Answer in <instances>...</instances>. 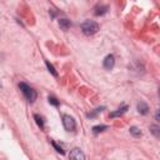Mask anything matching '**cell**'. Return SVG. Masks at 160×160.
<instances>
[{
  "instance_id": "cell-1",
  "label": "cell",
  "mask_w": 160,
  "mask_h": 160,
  "mask_svg": "<svg viewBox=\"0 0 160 160\" xmlns=\"http://www.w3.org/2000/svg\"><path fill=\"white\" fill-rule=\"evenodd\" d=\"M81 30H83V33L85 35H94V34H97L98 33V30H99V25L95 23V21L93 20H87V21H84V23L81 24Z\"/></svg>"
},
{
  "instance_id": "cell-2",
  "label": "cell",
  "mask_w": 160,
  "mask_h": 160,
  "mask_svg": "<svg viewBox=\"0 0 160 160\" xmlns=\"http://www.w3.org/2000/svg\"><path fill=\"white\" fill-rule=\"evenodd\" d=\"M19 88H20L21 91H23L24 97L26 98V100L29 103H34L35 101V99H36V91L33 88H30L29 85H26L25 83H20L19 84Z\"/></svg>"
},
{
  "instance_id": "cell-3",
  "label": "cell",
  "mask_w": 160,
  "mask_h": 160,
  "mask_svg": "<svg viewBox=\"0 0 160 160\" xmlns=\"http://www.w3.org/2000/svg\"><path fill=\"white\" fill-rule=\"evenodd\" d=\"M63 124H64V128H65L68 131L75 130V128H77L75 120H74L70 115H64V116H63Z\"/></svg>"
},
{
  "instance_id": "cell-4",
  "label": "cell",
  "mask_w": 160,
  "mask_h": 160,
  "mask_svg": "<svg viewBox=\"0 0 160 160\" xmlns=\"http://www.w3.org/2000/svg\"><path fill=\"white\" fill-rule=\"evenodd\" d=\"M103 65H104V68L106 69V70H111L113 68H114V65H115V58H114V55H108L105 59H104V63H103Z\"/></svg>"
},
{
  "instance_id": "cell-5",
  "label": "cell",
  "mask_w": 160,
  "mask_h": 160,
  "mask_svg": "<svg viewBox=\"0 0 160 160\" xmlns=\"http://www.w3.org/2000/svg\"><path fill=\"white\" fill-rule=\"evenodd\" d=\"M69 156H70V159H78V160H84L85 159V155L83 154V151L80 150V149H74V150L69 154Z\"/></svg>"
},
{
  "instance_id": "cell-6",
  "label": "cell",
  "mask_w": 160,
  "mask_h": 160,
  "mask_svg": "<svg viewBox=\"0 0 160 160\" xmlns=\"http://www.w3.org/2000/svg\"><path fill=\"white\" fill-rule=\"evenodd\" d=\"M136 109H138V111H139L140 114H143V115H146L149 113V106L144 101H139V103H138L136 104Z\"/></svg>"
},
{
  "instance_id": "cell-7",
  "label": "cell",
  "mask_w": 160,
  "mask_h": 160,
  "mask_svg": "<svg viewBox=\"0 0 160 160\" xmlns=\"http://www.w3.org/2000/svg\"><path fill=\"white\" fill-rule=\"evenodd\" d=\"M95 12H94V14L97 15V16H99V15H104V14H106L108 13V10H109V8L106 6V5H97L95 6Z\"/></svg>"
},
{
  "instance_id": "cell-8",
  "label": "cell",
  "mask_w": 160,
  "mask_h": 160,
  "mask_svg": "<svg viewBox=\"0 0 160 160\" xmlns=\"http://www.w3.org/2000/svg\"><path fill=\"white\" fill-rule=\"evenodd\" d=\"M128 110V106L126 105H124V106H121L120 109H118L116 111H113L111 114H110V118H116V116H121L125 111Z\"/></svg>"
},
{
  "instance_id": "cell-9",
  "label": "cell",
  "mask_w": 160,
  "mask_h": 160,
  "mask_svg": "<svg viewBox=\"0 0 160 160\" xmlns=\"http://www.w3.org/2000/svg\"><path fill=\"white\" fill-rule=\"evenodd\" d=\"M59 25L63 30H68L70 26H71V23H70V20L68 19H60L59 20Z\"/></svg>"
},
{
  "instance_id": "cell-10",
  "label": "cell",
  "mask_w": 160,
  "mask_h": 160,
  "mask_svg": "<svg viewBox=\"0 0 160 160\" xmlns=\"http://www.w3.org/2000/svg\"><path fill=\"white\" fill-rule=\"evenodd\" d=\"M129 130H130V134H131L134 138H140V136H141V131H140L139 128H136V126H131Z\"/></svg>"
},
{
  "instance_id": "cell-11",
  "label": "cell",
  "mask_w": 160,
  "mask_h": 160,
  "mask_svg": "<svg viewBox=\"0 0 160 160\" xmlns=\"http://www.w3.org/2000/svg\"><path fill=\"white\" fill-rule=\"evenodd\" d=\"M106 129H108V125H97V126L93 128V131H94V134H99Z\"/></svg>"
},
{
  "instance_id": "cell-12",
  "label": "cell",
  "mask_w": 160,
  "mask_h": 160,
  "mask_svg": "<svg viewBox=\"0 0 160 160\" xmlns=\"http://www.w3.org/2000/svg\"><path fill=\"white\" fill-rule=\"evenodd\" d=\"M34 119H35L36 124L41 128V129H44V120H43V118H41L39 114H35V115H34Z\"/></svg>"
},
{
  "instance_id": "cell-13",
  "label": "cell",
  "mask_w": 160,
  "mask_h": 160,
  "mask_svg": "<svg viewBox=\"0 0 160 160\" xmlns=\"http://www.w3.org/2000/svg\"><path fill=\"white\" fill-rule=\"evenodd\" d=\"M45 64H46V68H48V70L53 74V75H54V77H58V71L55 70V68L54 66H53V64H50L49 61H45Z\"/></svg>"
},
{
  "instance_id": "cell-14",
  "label": "cell",
  "mask_w": 160,
  "mask_h": 160,
  "mask_svg": "<svg viewBox=\"0 0 160 160\" xmlns=\"http://www.w3.org/2000/svg\"><path fill=\"white\" fill-rule=\"evenodd\" d=\"M150 131H151L156 138L160 136V128H159L158 125H151V126H150Z\"/></svg>"
},
{
  "instance_id": "cell-15",
  "label": "cell",
  "mask_w": 160,
  "mask_h": 160,
  "mask_svg": "<svg viewBox=\"0 0 160 160\" xmlns=\"http://www.w3.org/2000/svg\"><path fill=\"white\" fill-rule=\"evenodd\" d=\"M104 109H105V108H104V106H103V108H98V109H95V110H94L93 113H89V114H88V118H94V116H95V115H97L98 113H100V111H103Z\"/></svg>"
},
{
  "instance_id": "cell-16",
  "label": "cell",
  "mask_w": 160,
  "mask_h": 160,
  "mask_svg": "<svg viewBox=\"0 0 160 160\" xmlns=\"http://www.w3.org/2000/svg\"><path fill=\"white\" fill-rule=\"evenodd\" d=\"M49 103H50L51 105H54V106H58V105H59L58 99H56V98H54V97H49Z\"/></svg>"
},
{
  "instance_id": "cell-17",
  "label": "cell",
  "mask_w": 160,
  "mask_h": 160,
  "mask_svg": "<svg viewBox=\"0 0 160 160\" xmlns=\"http://www.w3.org/2000/svg\"><path fill=\"white\" fill-rule=\"evenodd\" d=\"M51 144H53V146H54L55 148V150L58 151V153H60V154H64V150H63V149L56 144V143H54V141H51Z\"/></svg>"
},
{
  "instance_id": "cell-18",
  "label": "cell",
  "mask_w": 160,
  "mask_h": 160,
  "mask_svg": "<svg viewBox=\"0 0 160 160\" xmlns=\"http://www.w3.org/2000/svg\"><path fill=\"white\" fill-rule=\"evenodd\" d=\"M155 118H156V120H159V111H156V115H155Z\"/></svg>"
}]
</instances>
